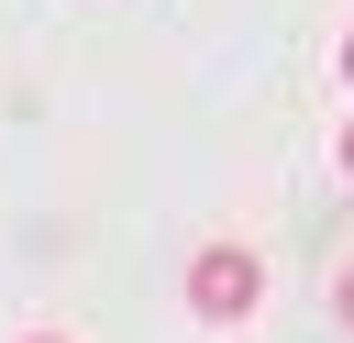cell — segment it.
Returning <instances> with one entry per match:
<instances>
[{"label": "cell", "instance_id": "5", "mask_svg": "<svg viewBox=\"0 0 354 343\" xmlns=\"http://www.w3.org/2000/svg\"><path fill=\"white\" fill-rule=\"evenodd\" d=\"M22 343H66V332H22Z\"/></svg>", "mask_w": 354, "mask_h": 343}, {"label": "cell", "instance_id": "2", "mask_svg": "<svg viewBox=\"0 0 354 343\" xmlns=\"http://www.w3.org/2000/svg\"><path fill=\"white\" fill-rule=\"evenodd\" d=\"M332 310H343V321H354V266H343V277H332Z\"/></svg>", "mask_w": 354, "mask_h": 343}, {"label": "cell", "instance_id": "1", "mask_svg": "<svg viewBox=\"0 0 354 343\" xmlns=\"http://www.w3.org/2000/svg\"><path fill=\"white\" fill-rule=\"evenodd\" d=\"M254 310H266V254H254V243H199V254H188V321L232 332V321H254Z\"/></svg>", "mask_w": 354, "mask_h": 343}, {"label": "cell", "instance_id": "3", "mask_svg": "<svg viewBox=\"0 0 354 343\" xmlns=\"http://www.w3.org/2000/svg\"><path fill=\"white\" fill-rule=\"evenodd\" d=\"M343 177H354V122H343Z\"/></svg>", "mask_w": 354, "mask_h": 343}, {"label": "cell", "instance_id": "4", "mask_svg": "<svg viewBox=\"0 0 354 343\" xmlns=\"http://www.w3.org/2000/svg\"><path fill=\"white\" fill-rule=\"evenodd\" d=\"M343 77H354V33H343Z\"/></svg>", "mask_w": 354, "mask_h": 343}]
</instances>
